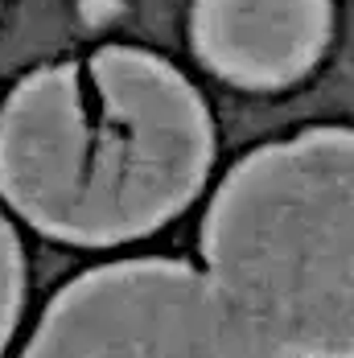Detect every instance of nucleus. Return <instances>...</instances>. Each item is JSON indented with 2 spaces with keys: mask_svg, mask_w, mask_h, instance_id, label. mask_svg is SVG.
I'll return each instance as SVG.
<instances>
[{
  "mask_svg": "<svg viewBox=\"0 0 354 358\" xmlns=\"http://www.w3.org/2000/svg\"><path fill=\"white\" fill-rule=\"evenodd\" d=\"M214 124L165 58L107 45L41 66L0 108V198L34 231L111 248L161 231L206 185Z\"/></svg>",
  "mask_w": 354,
  "mask_h": 358,
  "instance_id": "1",
  "label": "nucleus"
},
{
  "mask_svg": "<svg viewBox=\"0 0 354 358\" xmlns=\"http://www.w3.org/2000/svg\"><path fill=\"white\" fill-rule=\"evenodd\" d=\"M202 264L284 358H354V132L260 144L214 189Z\"/></svg>",
  "mask_w": 354,
  "mask_h": 358,
  "instance_id": "2",
  "label": "nucleus"
},
{
  "mask_svg": "<svg viewBox=\"0 0 354 358\" xmlns=\"http://www.w3.org/2000/svg\"><path fill=\"white\" fill-rule=\"evenodd\" d=\"M21 358H284L181 259H115L62 288Z\"/></svg>",
  "mask_w": 354,
  "mask_h": 358,
  "instance_id": "3",
  "label": "nucleus"
},
{
  "mask_svg": "<svg viewBox=\"0 0 354 358\" xmlns=\"http://www.w3.org/2000/svg\"><path fill=\"white\" fill-rule=\"evenodd\" d=\"M190 37L211 74L276 91L321 62L334 37V0H194Z\"/></svg>",
  "mask_w": 354,
  "mask_h": 358,
  "instance_id": "4",
  "label": "nucleus"
},
{
  "mask_svg": "<svg viewBox=\"0 0 354 358\" xmlns=\"http://www.w3.org/2000/svg\"><path fill=\"white\" fill-rule=\"evenodd\" d=\"M21 305H25V255L17 231L0 215V355L8 350V338L21 322Z\"/></svg>",
  "mask_w": 354,
  "mask_h": 358,
  "instance_id": "5",
  "label": "nucleus"
}]
</instances>
